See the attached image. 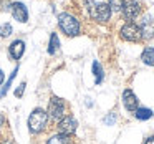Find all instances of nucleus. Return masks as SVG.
I'll list each match as a JSON object with an SVG mask.
<instances>
[{
	"label": "nucleus",
	"instance_id": "3",
	"mask_svg": "<svg viewBox=\"0 0 154 144\" xmlns=\"http://www.w3.org/2000/svg\"><path fill=\"white\" fill-rule=\"evenodd\" d=\"M86 5H88V12L90 15L98 22H108L111 17V8L108 4H96L93 0H86Z\"/></svg>",
	"mask_w": 154,
	"mask_h": 144
},
{
	"label": "nucleus",
	"instance_id": "2",
	"mask_svg": "<svg viewBox=\"0 0 154 144\" xmlns=\"http://www.w3.org/2000/svg\"><path fill=\"white\" fill-rule=\"evenodd\" d=\"M47 123H48V113L43 111L42 108H35L32 111L30 118H28V129L32 133L38 134L47 127Z\"/></svg>",
	"mask_w": 154,
	"mask_h": 144
},
{
	"label": "nucleus",
	"instance_id": "9",
	"mask_svg": "<svg viewBox=\"0 0 154 144\" xmlns=\"http://www.w3.org/2000/svg\"><path fill=\"white\" fill-rule=\"evenodd\" d=\"M137 96L133 93L131 90H124L123 91V104H124V108H126L128 111H131V113H134V111L137 109Z\"/></svg>",
	"mask_w": 154,
	"mask_h": 144
},
{
	"label": "nucleus",
	"instance_id": "22",
	"mask_svg": "<svg viewBox=\"0 0 154 144\" xmlns=\"http://www.w3.org/2000/svg\"><path fill=\"white\" fill-rule=\"evenodd\" d=\"M144 144H154V136H149L146 141H144Z\"/></svg>",
	"mask_w": 154,
	"mask_h": 144
},
{
	"label": "nucleus",
	"instance_id": "23",
	"mask_svg": "<svg viewBox=\"0 0 154 144\" xmlns=\"http://www.w3.org/2000/svg\"><path fill=\"white\" fill-rule=\"evenodd\" d=\"M4 71H2V70H0V86H2V83H4Z\"/></svg>",
	"mask_w": 154,
	"mask_h": 144
},
{
	"label": "nucleus",
	"instance_id": "14",
	"mask_svg": "<svg viewBox=\"0 0 154 144\" xmlns=\"http://www.w3.org/2000/svg\"><path fill=\"white\" fill-rule=\"evenodd\" d=\"M60 48V40H58V35L57 33H51L50 35V43H48V53L55 55Z\"/></svg>",
	"mask_w": 154,
	"mask_h": 144
},
{
	"label": "nucleus",
	"instance_id": "1",
	"mask_svg": "<svg viewBox=\"0 0 154 144\" xmlns=\"http://www.w3.org/2000/svg\"><path fill=\"white\" fill-rule=\"evenodd\" d=\"M58 27H60V30L63 32L66 37H76L81 32L80 22H78L73 15L65 14V12L58 15Z\"/></svg>",
	"mask_w": 154,
	"mask_h": 144
},
{
	"label": "nucleus",
	"instance_id": "7",
	"mask_svg": "<svg viewBox=\"0 0 154 144\" xmlns=\"http://www.w3.org/2000/svg\"><path fill=\"white\" fill-rule=\"evenodd\" d=\"M121 12H123L124 18H126L128 22H131V20H134V18L141 14V4H139V2H136V0H129V2L124 4V7H123V10H121Z\"/></svg>",
	"mask_w": 154,
	"mask_h": 144
},
{
	"label": "nucleus",
	"instance_id": "15",
	"mask_svg": "<svg viewBox=\"0 0 154 144\" xmlns=\"http://www.w3.org/2000/svg\"><path fill=\"white\" fill-rule=\"evenodd\" d=\"M134 116L139 121H146V119H149V118H152V111H151L149 108H137V109L134 111Z\"/></svg>",
	"mask_w": 154,
	"mask_h": 144
},
{
	"label": "nucleus",
	"instance_id": "12",
	"mask_svg": "<svg viewBox=\"0 0 154 144\" xmlns=\"http://www.w3.org/2000/svg\"><path fill=\"white\" fill-rule=\"evenodd\" d=\"M141 60H143V63H144V65L154 66V47H147V48H144L143 55H141Z\"/></svg>",
	"mask_w": 154,
	"mask_h": 144
},
{
	"label": "nucleus",
	"instance_id": "4",
	"mask_svg": "<svg viewBox=\"0 0 154 144\" xmlns=\"http://www.w3.org/2000/svg\"><path fill=\"white\" fill-rule=\"evenodd\" d=\"M48 118H51L53 121H60L66 116V103L65 100L58 96H51L50 103H48Z\"/></svg>",
	"mask_w": 154,
	"mask_h": 144
},
{
	"label": "nucleus",
	"instance_id": "13",
	"mask_svg": "<svg viewBox=\"0 0 154 144\" xmlns=\"http://www.w3.org/2000/svg\"><path fill=\"white\" fill-rule=\"evenodd\" d=\"M47 144H70V136H66V134H55V136H51L50 139L47 141Z\"/></svg>",
	"mask_w": 154,
	"mask_h": 144
},
{
	"label": "nucleus",
	"instance_id": "8",
	"mask_svg": "<svg viewBox=\"0 0 154 144\" xmlns=\"http://www.w3.org/2000/svg\"><path fill=\"white\" fill-rule=\"evenodd\" d=\"M10 10H12V15H14V18L17 22H20V23H25V22L28 20V10L27 7H25L22 2H14V4L10 5Z\"/></svg>",
	"mask_w": 154,
	"mask_h": 144
},
{
	"label": "nucleus",
	"instance_id": "16",
	"mask_svg": "<svg viewBox=\"0 0 154 144\" xmlns=\"http://www.w3.org/2000/svg\"><path fill=\"white\" fill-rule=\"evenodd\" d=\"M17 73H18V66H15V70L12 71V75L8 76V80H7V83L2 86V90H0V98H4L5 94H7V91H8V88L12 86V81L15 80V76H17Z\"/></svg>",
	"mask_w": 154,
	"mask_h": 144
},
{
	"label": "nucleus",
	"instance_id": "20",
	"mask_svg": "<svg viewBox=\"0 0 154 144\" xmlns=\"http://www.w3.org/2000/svg\"><path fill=\"white\" fill-rule=\"evenodd\" d=\"M116 119H118V114L116 113H109L103 121H104V124H106V126H113V124L116 123Z\"/></svg>",
	"mask_w": 154,
	"mask_h": 144
},
{
	"label": "nucleus",
	"instance_id": "18",
	"mask_svg": "<svg viewBox=\"0 0 154 144\" xmlns=\"http://www.w3.org/2000/svg\"><path fill=\"white\" fill-rule=\"evenodd\" d=\"M124 4H126V0H109L108 2V5H109V8H111V12H121L123 10V7H124Z\"/></svg>",
	"mask_w": 154,
	"mask_h": 144
},
{
	"label": "nucleus",
	"instance_id": "24",
	"mask_svg": "<svg viewBox=\"0 0 154 144\" xmlns=\"http://www.w3.org/2000/svg\"><path fill=\"white\" fill-rule=\"evenodd\" d=\"M5 123V118H4V114H0V126Z\"/></svg>",
	"mask_w": 154,
	"mask_h": 144
},
{
	"label": "nucleus",
	"instance_id": "6",
	"mask_svg": "<svg viewBox=\"0 0 154 144\" xmlns=\"http://www.w3.org/2000/svg\"><path fill=\"white\" fill-rule=\"evenodd\" d=\"M76 119H75L73 116H65L63 119L58 121V131H60L61 134H66V136H71V134H75V131H76Z\"/></svg>",
	"mask_w": 154,
	"mask_h": 144
},
{
	"label": "nucleus",
	"instance_id": "11",
	"mask_svg": "<svg viewBox=\"0 0 154 144\" xmlns=\"http://www.w3.org/2000/svg\"><path fill=\"white\" fill-rule=\"evenodd\" d=\"M8 53H10V57L14 60H20L25 53V41H22V40L12 41V45L8 47Z\"/></svg>",
	"mask_w": 154,
	"mask_h": 144
},
{
	"label": "nucleus",
	"instance_id": "10",
	"mask_svg": "<svg viewBox=\"0 0 154 144\" xmlns=\"http://www.w3.org/2000/svg\"><path fill=\"white\" fill-rule=\"evenodd\" d=\"M139 28H141V38H144V40L154 38V18L146 17V20L143 22V25Z\"/></svg>",
	"mask_w": 154,
	"mask_h": 144
},
{
	"label": "nucleus",
	"instance_id": "17",
	"mask_svg": "<svg viewBox=\"0 0 154 144\" xmlns=\"http://www.w3.org/2000/svg\"><path fill=\"white\" fill-rule=\"evenodd\" d=\"M93 73H94V78H96V84H100L103 81V70H101L100 63L98 61H93Z\"/></svg>",
	"mask_w": 154,
	"mask_h": 144
},
{
	"label": "nucleus",
	"instance_id": "21",
	"mask_svg": "<svg viewBox=\"0 0 154 144\" xmlns=\"http://www.w3.org/2000/svg\"><path fill=\"white\" fill-rule=\"evenodd\" d=\"M25 86H27V84H25V81H23V83H20V86H18L17 90H15V96H17V98H22V96H23Z\"/></svg>",
	"mask_w": 154,
	"mask_h": 144
},
{
	"label": "nucleus",
	"instance_id": "19",
	"mask_svg": "<svg viewBox=\"0 0 154 144\" xmlns=\"http://www.w3.org/2000/svg\"><path fill=\"white\" fill-rule=\"evenodd\" d=\"M14 32V28H12L10 23H4V25H0V37L2 38H7L8 35Z\"/></svg>",
	"mask_w": 154,
	"mask_h": 144
},
{
	"label": "nucleus",
	"instance_id": "5",
	"mask_svg": "<svg viewBox=\"0 0 154 144\" xmlns=\"http://www.w3.org/2000/svg\"><path fill=\"white\" fill-rule=\"evenodd\" d=\"M121 38L126 41H139L141 40V28L139 25H136L134 22H128L121 27V32H119Z\"/></svg>",
	"mask_w": 154,
	"mask_h": 144
}]
</instances>
